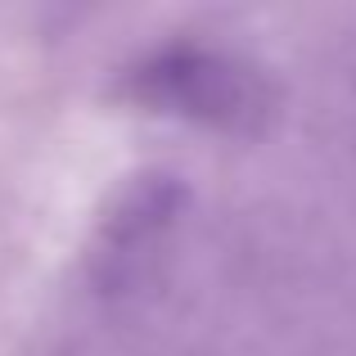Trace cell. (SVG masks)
<instances>
[{
    "instance_id": "6da1fadb",
    "label": "cell",
    "mask_w": 356,
    "mask_h": 356,
    "mask_svg": "<svg viewBox=\"0 0 356 356\" xmlns=\"http://www.w3.org/2000/svg\"><path fill=\"white\" fill-rule=\"evenodd\" d=\"M149 86L167 104H181L185 113H203V118L230 113V108L243 104L239 72H226L221 63L199 59V54H172L167 63L149 68Z\"/></svg>"
}]
</instances>
